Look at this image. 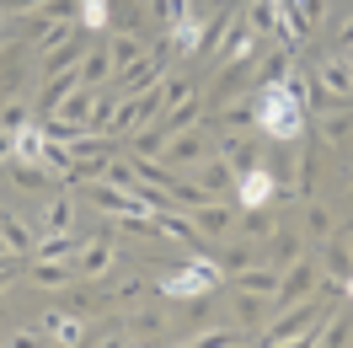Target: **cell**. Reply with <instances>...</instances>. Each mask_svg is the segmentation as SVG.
<instances>
[{"label":"cell","instance_id":"obj_1","mask_svg":"<svg viewBox=\"0 0 353 348\" xmlns=\"http://www.w3.org/2000/svg\"><path fill=\"white\" fill-rule=\"evenodd\" d=\"M348 289L337 279L316 284V295H305V300H294L289 311H279V316H268L263 322V343H316V332H321V322L332 316V305L343 300Z\"/></svg>","mask_w":353,"mask_h":348},{"label":"cell","instance_id":"obj_2","mask_svg":"<svg viewBox=\"0 0 353 348\" xmlns=\"http://www.w3.org/2000/svg\"><path fill=\"white\" fill-rule=\"evenodd\" d=\"M257 134L263 139H300L305 134V102L289 86H257Z\"/></svg>","mask_w":353,"mask_h":348},{"label":"cell","instance_id":"obj_3","mask_svg":"<svg viewBox=\"0 0 353 348\" xmlns=\"http://www.w3.org/2000/svg\"><path fill=\"white\" fill-rule=\"evenodd\" d=\"M225 273H220V262L214 258H182V268H176L172 279H161V295L166 300H193V295H209V289H220Z\"/></svg>","mask_w":353,"mask_h":348},{"label":"cell","instance_id":"obj_4","mask_svg":"<svg viewBox=\"0 0 353 348\" xmlns=\"http://www.w3.org/2000/svg\"><path fill=\"white\" fill-rule=\"evenodd\" d=\"M316 284H321V262H316V258H294L284 273H279V289L268 295V311H273V316H279V311H289L294 300L316 295Z\"/></svg>","mask_w":353,"mask_h":348},{"label":"cell","instance_id":"obj_5","mask_svg":"<svg viewBox=\"0 0 353 348\" xmlns=\"http://www.w3.org/2000/svg\"><path fill=\"white\" fill-rule=\"evenodd\" d=\"M268 177H273V204H289L294 193V177H300V139H273V151L263 155Z\"/></svg>","mask_w":353,"mask_h":348},{"label":"cell","instance_id":"obj_6","mask_svg":"<svg viewBox=\"0 0 353 348\" xmlns=\"http://www.w3.org/2000/svg\"><path fill=\"white\" fill-rule=\"evenodd\" d=\"M161 102H166L161 86H145L139 97H118V113H112L108 134H134V129H145V124H155V118H161Z\"/></svg>","mask_w":353,"mask_h":348},{"label":"cell","instance_id":"obj_7","mask_svg":"<svg viewBox=\"0 0 353 348\" xmlns=\"http://www.w3.org/2000/svg\"><path fill=\"white\" fill-rule=\"evenodd\" d=\"M203 155H214V134L203 129V124H193V129H182V134H172V145H166V166L172 172H193Z\"/></svg>","mask_w":353,"mask_h":348},{"label":"cell","instance_id":"obj_8","mask_svg":"<svg viewBox=\"0 0 353 348\" xmlns=\"http://www.w3.org/2000/svg\"><path fill=\"white\" fill-rule=\"evenodd\" d=\"M214 151L225 155V166L236 172V182H241L246 172H257V166H263V139H257V134H230V129H220V134H214Z\"/></svg>","mask_w":353,"mask_h":348},{"label":"cell","instance_id":"obj_9","mask_svg":"<svg viewBox=\"0 0 353 348\" xmlns=\"http://www.w3.org/2000/svg\"><path fill=\"white\" fill-rule=\"evenodd\" d=\"M188 215H193V225H199L203 241H225V236H236V220H241V209H236L230 198H203L199 209H188Z\"/></svg>","mask_w":353,"mask_h":348},{"label":"cell","instance_id":"obj_10","mask_svg":"<svg viewBox=\"0 0 353 348\" xmlns=\"http://www.w3.org/2000/svg\"><path fill=\"white\" fill-rule=\"evenodd\" d=\"M310 75H316L321 97H327V108H332V102H353V65H348V54H343V48H337V54H327V59L310 70Z\"/></svg>","mask_w":353,"mask_h":348},{"label":"cell","instance_id":"obj_11","mask_svg":"<svg viewBox=\"0 0 353 348\" xmlns=\"http://www.w3.org/2000/svg\"><path fill=\"white\" fill-rule=\"evenodd\" d=\"M316 139H321L327 151H348V139H353V102H332V108L316 113Z\"/></svg>","mask_w":353,"mask_h":348},{"label":"cell","instance_id":"obj_12","mask_svg":"<svg viewBox=\"0 0 353 348\" xmlns=\"http://www.w3.org/2000/svg\"><path fill=\"white\" fill-rule=\"evenodd\" d=\"M203 129H209V134H220V129H230V134H257V91H252V97H236V102H225L214 118H203Z\"/></svg>","mask_w":353,"mask_h":348},{"label":"cell","instance_id":"obj_13","mask_svg":"<svg viewBox=\"0 0 353 348\" xmlns=\"http://www.w3.org/2000/svg\"><path fill=\"white\" fill-rule=\"evenodd\" d=\"M188 177H193V182H199L209 198H236V172L225 166V155H220V151L203 155V161H199V166H193Z\"/></svg>","mask_w":353,"mask_h":348},{"label":"cell","instance_id":"obj_14","mask_svg":"<svg viewBox=\"0 0 353 348\" xmlns=\"http://www.w3.org/2000/svg\"><path fill=\"white\" fill-rule=\"evenodd\" d=\"M38 332H43L48 343H86V316L70 311V305H54V311H43Z\"/></svg>","mask_w":353,"mask_h":348},{"label":"cell","instance_id":"obj_15","mask_svg":"<svg viewBox=\"0 0 353 348\" xmlns=\"http://www.w3.org/2000/svg\"><path fill=\"white\" fill-rule=\"evenodd\" d=\"M112 262H118V246L108 236H86L81 241V258H75V273L81 279H102V273H112Z\"/></svg>","mask_w":353,"mask_h":348},{"label":"cell","instance_id":"obj_16","mask_svg":"<svg viewBox=\"0 0 353 348\" xmlns=\"http://www.w3.org/2000/svg\"><path fill=\"white\" fill-rule=\"evenodd\" d=\"M321 268H327V279H337L343 289H353V241L332 231V236L321 241Z\"/></svg>","mask_w":353,"mask_h":348},{"label":"cell","instance_id":"obj_17","mask_svg":"<svg viewBox=\"0 0 353 348\" xmlns=\"http://www.w3.org/2000/svg\"><path fill=\"white\" fill-rule=\"evenodd\" d=\"M54 22H81V0H43L38 11H27V32L43 38Z\"/></svg>","mask_w":353,"mask_h":348},{"label":"cell","instance_id":"obj_18","mask_svg":"<svg viewBox=\"0 0 353 348\" xmlns=\"http://www.w3.org/2000/svg\"><path fill=\"white\" fill-rule=\"evenodd\" d=\"M279 231V215H273V204H246L241 220H236V236L257 241V246H268V236Z\"/></svg>","mask_w":353,"mask_h":348},{"label":"cell","instance_id":"obj_19","mask_svg":"<svg viewBox=\"0 0 353 348\" xmlns=\"http://www.w3.org/2000/svg\"><path fill=\"white\" fill-rule=\"evenodd\" d=\"M166 311H161V305H145V311H129V316H123V332H129L134 343H155V338H166Z\"/></svg>","mask_w":353,"mask_h":348},{"label":"cell","instance_id":"obj_20","mask_svg":"<svg viewBox=\"0 0 353 348\" xmlns=\"http://www.w3.org/2000/svg\"><path fill=\"white\" fill-rule=\"evenodd\" d=\"M289 70H294V44H279L273 54H257V75H252V86H284Z\"/></svg>","mask_w":353,"mask_h":348},{"label":"cell","instance_id":"obj_21","mask_svg":"<svg viewBox=\"0 0 353 348\" xmlns=\"http://www.w3.org/2000/svg\"><path fill=\"white\" fill-rule=\"evenodd\" d=\"M279 273H284V268H273V262H252V268H241V273H230V289H246V295H273V289H279Z\"/></svg>","mask_w":353,"mask_h":348},{"label":"cell","instance_id":"obj_22","mask_svg":"<svg viewBox=\"0 0 353 348\" xmlns=\"http://www.w3.org/2000/svg\"><path fill=\"white\" fill-rule=\"evenodd\" d=\"M81 81H86V86H108V81H112V48H108V38H91V44H86V54H81Z\"/></svg>","mask_w":353,"mask_h":348},{"label":"cell","instance_id":"obj_23","mask_svg":"<svg viewBox=\"0 0 353 348\" xmlns=\"http://www.w3.org/2000/svg\"><path fill=\"white\" fill-rule=\"evenodd\" d=\"M268 316H273V311H268V295H246V289H236V300H230V322L241 327V332H263Z\"/></svg>","mask_w":353,"mask_h":348},{"label":"cell","instance_id":"obj_24","mask_svg":"<svg viewBox=\"0 0 353 348\" xmlns=\"http://www.w3.org/2000/svg\"><path fill=\"white\" fill-rule=\"evenodd\" d=\"M214 262H220V273L230 279V273H241V268H252V262H263V246L241 236V241H230V246H220V252H214Z\"/></svg>","mask_w":353,"mask_h":348},{"label":"cell","instance_id":"obj_25","mask_svg":"<svg viewBox=\"0 0 353 348\" xmlns=\"http://www.w3.org/2000/svg\"><path fill=\"white\" fill-rule=\"evenodd\" d=\"M263 258L273 262V268H289L294 258H305V236H300V231H273L268 246H263Z\"/></svg>","mask_w":353,"mask_h":348},{"label":"cell","instance_id":"obj_26","mask_svg":"<svg viewBox=\"0 0 353 348\" xmlns=\"http://www.w3.org/2000/svg\"><path fill=\"white\" fill-rule=\"evenodd\" d=\"M32 284L38 289H65L70 279H75V262H65V258H32Z\"/></svg>","mask_w":353,"mask_h":348},{"label":"cell","instance_id":"obj_27","mask_svg":"<svg viewBox=\"0 0 353 348\" xmlns=\"http://www.w3.org/2000/svg\"><path fill=\"white\" fill-rule=\"evenodd\" d=\"M38 231H75V198H70L65 188H59V193H48Z\"/></svg>","mask_w":353,"mask_h":348},{"label":"cell","instance_id":"obj_28","mask_svg":"<svg viewBox=\"0 0 353 348\" xmlns=\"http://www.w3.org/2000/svg\"><path fill=\"white\" fill-rule=\"evenodd\" d=\"M316 343H327V348H332V343H353V300H348V305H343V300L332 305V316L321 322Z\"/></svg>","mask_w":353,"mask_h":348},{"label":"cell","instance_id":"obj_29","mask_svg":"<svg viewBox=\"0 0 353 348\" xmlns=\"http://www.w3.org/2000/svg\"><path fill=\"white\" fill-rule=\"evenodd\" d=\"M166 145H172V129L166 124H145V129H134L129 134V155H166Z\"/></svg>","mask_w":353,"mask_h":348},{"label":"cell","instance_id":"obj_30","mask_svg":"<svg viewBox=\"0 0 353 348\" xmlns=\"http://www.w3.org/2000/svg\"><path fill=\"white\" fill-rule=\"evenodd\" d=\"M6 172H11V182L22 188V193H48V166H38V161H6Z\"/></svg>","mask_w":353,"mask_h":348},{"label":"cell","instance_id":"obj_31","mask_svg":"<svg viewBox=\"0 0 353 348\" xmlns=\"http://www.w3.org/2000/svg\"><path fill=\"white\" fill-rule=\"evenodd\" d=\"M108 48H112V75H118L123 65H134L139 54H150V44H145L139 32H112V38H108Z\"/></svg>","mask_w":353,"mask_h":348},{"label":"cell","instance_id":"obj_32","mask_svg":"<svg viewBox=\"0 0 353 348\" xmlns=\"http://www.w3.org/2000/svg\"><path fill=\"white\" fill-rule=\"evenodd\" d=\"M91 97H97V86H86V81H81V86L70 91L65 102H59V118H70V124H81V129H86V118H91ZM38 118H43V113H38Z\"/></svg>","mask_w":353,"mask_h":348},{"label":"cell","instance_id":"obj_33","mask_svg":"<svg viewBox=\"0 0 353 348\" xmlns=\"http://www.w3.org/2000/svg\"><path fill=\"white\" fill-rule=\"evenodd\" d=\"M246 27H252V32H257V38H273V32H279V6H273V0H246Z\"/></svg>","mask_w":353,"mask_h":348},{"label":"cell","instance_id":"obj_34","mask_svg":"<svg viewBox=\"0 0 353 348\" xmlns=\"http://www.w3.org/2000/svg\"><path fill=\"white\" fill-rule=\"evenodd\" d=\"M0 231H6V241H11V252H17V258H32V246H38V231H32V225H22L17 215H6V209H0Z\"/></svg>","mask_w":353,"mask_h":348},{"label":"cell","instance_id":"obj_35","mask_svg":"<svg viewBox=\"0 0 353 348\" xmlns=\"http://www.w3.org/2000/svg\"><path fill=\"white\" fill-rule=\"evenodd\" d=\"M81 54H86V44H81V32H75L70 44H59V48H48V54H43V75H59V70H75V65H81Z\"/></svg>","mask_w":353,"mask_h":348},{"label":"cell","instance_id":"obj_36","mask_svg":"<svg viewBox=\"0 0 353 348\" xmlns=\"http://www.w3.org/2000/svg\"><path fill=\"white\" fill-rule=\"evenodd\" d=\"M332 231H337V220H332V209H327V204H316V198H310V204H305V231H300V236H305V241H327Z\"/></svg>","mask_w":353,"mask_h":348},{"label":"cell","instance_id":"obj_37","mask_svg":"<svg viewBox=\"0 0 353 348\" xmlns=\"http://www.w3.org/2000/svg\"><path fill=\"white\" fill-rule=\"evenodd\" d=\"M236 188H241V198H246V204H273V177H268V166L246 172L241 182H236Z\"/></svg>","mask_w":353,"mask_h":348},{"label":"cell","instance_id":"obj_38","mask_svg":"<svg viewBox=\"0 0 353 348\" xmlns=\"http://www.w3.org/2000/svg\"><path fill=\"white\" fill-rule=\"evenodd\" d=\"M27 124H32V108H27L22 97H6L0 102V129H11V134H22Z\"/></svg>","mask_w":353,"mask_h":348},{"label":"cell","instance_id":"obj_39","mask_svg":"<svg viewBox=\"0 0 353 348\" xmlns=\"http://www.w3.org/2000/svg\"><path fill=\"white\" fill-rule=\"evenodd\" d=\"M188 11H193V0H150V17H155L161 27H166V32H172V27L182 22Z\"/></svg>","mask_w":353,"mask_h":348},{"label":"cell","instance_id":"obj_40","mask_svg":"<svg viewBox=\"0 0 353 348\" xmlns=\"http://www.w3.org/2000/svg\"><path fill=\"white\" fill-rule=\"evenodd\" d=\"M17 161H38V166H43V129H38V124H27V129L17 134Z\"/></svg>","mask_w":353,"mask_h":348},{"label":"cell","instance_id":"obj_41","mask_svg":"<svg viewBox=\"0 0 353 348\" xmlns=\"http://www.w3.org/2000/svg\"><path fill=\"white\" fill-rule=\"evenodd\" d=\"M38 129H43L48 139H65V145H70V139H81V134H86L81 124H70V118H59V113H43V118H38Z\"/></svg>","mask_w":353,"mask_h":348},{"label":"cell","instance_id":"obj_42","mask_svg":"<svg viewBox=\"0 0 353 348\" xmlns=\"http://www.w3.org/2000/svg\"><path fill=\"white\" fill-rule=\"evenodd\" d=\"M102 182H112V188H134V161H129V155H108Z\"/></svg>","mask_w":353,"mask_h":348},{"label":"cell","instance_id":"obj_43","mask_svg":"<svg viewBox=\"0 0 353 348\" xmlns=\"http://www.w3.org/2000/svg\"><path fill=\"white\" fill-rule=\"evenodd\" d=\"M108 22V0H81V27H102Z\"/></svg>","mask_w":353,"mask_h":348},{"label":"cell","instance_id":"obj_44","mask_svg":"<svg viewBox=\"0 0 353 348\" xmlns=\"http://www.w3.org/2000/svg\"><path fill=\"white\" fill-rule=\"evenodd\" d=\"M108 295H112V305H129V300H139V295H145V284H139V279H123V284H112Z\"/></svg>","mask_w":353,"mask_h":348},{"label":"cell","instance_id":"obj_45","mask_svg":"<svg viewBox=\"0 0 353 348\" xmlns=\"http://www.w3.org/2000/svg\"><path fill=\"white\" fill-rule=\"evenodd\" d=\"M38 6H43V0H0L6 17H27V11H38Z\"/></svg>","mask_w":353,"mask_h":348},{"label":"cell","instance_id":"obj_46","mask_svg":"<svg viewBox=\"0 0 353 348\" xmlns=\"http://www.w3.org/2000/svg\"><path fill=\"white\" fill-rule=\"evenodd\" d=\"M11 155H17V134L0 129V161H11Z\"/></svg>","mask_w":353,"mask_h":348},{"label":"cell","instance_id":"obj_47","mask_svg":"<svg viewBox=\"0 0 353 348\" xmlns=\"http://www.w3.org/2000/svg\"><path fill=\"white\" fill-rule=\"evenodd\" d=\"M337 44H343V48H353V17H348L343 27H337Z\"/></svg>","mask_w":353,"mask_h":348},{"label":"cell","instance_id":"obj_48","mask_svg":"<svg viewBox=\"0 0 353 348\" xmlns=\"http://www.w3.org/2000/svg\"><path fill=\"white\" fill-rule=\"evenodd\" d=\"M11 273H17V258H11V262H0V289L11 284Z\"/></svg>","mask_w":353,"mask_h":348},{"label":"cell","instance_id":"obj_49","mask_svg":"<svg viewBox=\"0 0 353 348\" xmlns=\"http://www.w3.org/2000/svg\"><path fill=\"white\" fill-rule=\"evenodd\" d=\"M348 209H353V182H348Z\"/></svg>","mask_w":353,"mask_h":348},{"label":"cell","instance_id":"obj_50","mask_svg":"<svg viewBox=\"0 0 353 348\" xmlns=\"http://www.w3.org/2000/svg\"><path fill=\"white\" fill-rule=\"evenodd\" d=\"M343 54H348V65H353V48H343Z\"/></svg>","mask_w":353,"mask_h":348},{"label":"cell","instance_id":"obj_51","mask_svg":"<svg viewBox=\"0 0 353 348\" xmlns=\"http://www.w3.org/2000/svg\"><path fill=\"white\" fill-rule=\"evenodd\" d=\"M348 241H353V236H348Z\"/></svg>","mask_w":353,"mask_h":348}]
</instances>
